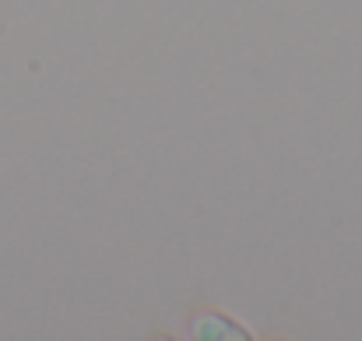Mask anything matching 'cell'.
<instances>
[{
	"mask_svg": "<svg viewBox=\"0 0 362 341\" xmlns=\"http://www.w3.org/2000/svg\"><path fill=\"white\" fill-rule=\"evenodd\" d=\"M190 335L201 341H215V338H229V341H250V331L236 328L229 317L222 313H197L190 324Z\"/></svg>",
	"mask_w": 362,
	"mask_h": 341,
	"instance_id": "cell-1",
	"label": "cell"
}]
</instances>
